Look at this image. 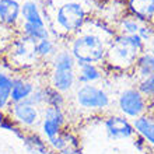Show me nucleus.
<instances>
[{
    "mask_svg": "<svg viewBox=\"0 0 154 154\" xmlns=\"http://www.w3.org/2000/svg\"><path fill=\"white\" fill-rule=\"evenodd\" d=\"M119 108L123 114L130 118L142 116L144 108H146L143 94L139 90H125L119 97Z\"/></svg>",
    "mask_w": 154,
    "mask_h": 154,
    "instance_id": "obj_8",
    "label": "nucleus"
},
{
    "mask_svg": "<svg viewBox=\"0 0 154 154\" xmlns=\"http://www.w3.org/2000/svg\"><path fill=\"white\" fill-rule=\"evenodd\" d=\"M13 115L16 118V121H18L20 123L27 126H32L38 121V109L34 105H31V104L25 101L14 104Z\"/></svg>",
    "mask_w": 154,
    "mask_h": 154,
    "instance_id": "obj_12",
    "label": "nucleus"
},
{
    "mask_svg": "<svg viewBox=\"0 0 154 154\" xmlns=\"http://www.w3.org/2000/svg\"><path fill=\"white\" fill-rule=\"evenodd\" d=\"M121 28H122V32H123L122 35H134V34H137L140 27H139V24L134 20H125L122 21Z\"/></svg>",
    "mask_w": 154,
    "mask_h": 154,
    "instance_id": "obj_20",
    "label": "nucleus"
},
{
    "mask_svg": "<svg viewBox=\"0 0 154 154\" xmlns=\"http://www.w3.org/2000/svg\"><path fill=\"white\" fill-rule=\"evenodd\" d=\"M106 42L101 37V34L94 31L81 32L76 39L73 41L72 46V55L74 60L79 63H97L101 62L106 56Z\"/></svg>",
    "mask_w": 154,
    "mask_h": 154,
    "instance_id": "obj_2",
    "label": "nucleus"
},
{
    "mask_svg": "<svg viewBox=\"0 0 154 154\" xmlns=\"http://www.w3.org/2000/svg\"><path fill=\"white\" fill-rule=\"evenodd\" d=\"M106 132L112 139H128L134 133L133 126L121 116H111L105 122Z\"/></svg>",
    "mask_w": 154,
    "mask_h": 154,
    "instance_id": "obj_10",
    "label": "nucleus"
},
{
    "mask_svg": "<svg viewBox=\"0 0 154 154\" xmlns=\"http://www.w3.org/2000/svg\"><path fill=\"white\" fill-rule=\"evenodd\" d=\"M139 91L142 94H144V95H154V74L144 79V81L140 84Z\"/></svg>",
    "mask_w": 154,
    "mask_h": 154,
    "instance_id": "obj_21",
    "label": "nucleus"
},
{
    "mask_svg": "<svg viewBox=\"0 0 154 154\" xmlns=\"http://www.w3.org/2000/svg\"><path fill=\"white\" fill-rule=\"evenodd\" d=\"M102 77L101 72L95 65L91 63H79V81L83 84H90L100 80Z\"/></svg>",
    "mask_w": 154,
    "mask_h": 154,
    "instance_id": "obj_16",
    "label": "nucleus"
},
{
    "mask_svg": "<svg viewBox=\"0 0 154 154\" xmlns=\"http://www.w3.org/2000/svg\"><path fill=\"white\" fill-rule=\"evenodd\" d=\"M133 129L140 133L149 143L154 144V119L149 116H139L133 122Z\"/></svg>",
    "mask_w": 154,
    "mask_h": 154,
    "instance_id": "obj_14",
    "label": "nucleus"
},
{
    "mask_svg": "<svg viewBox=\"0 0 154 154\" xmlns=\"http://www.w3.org/2000/svg\"><path fill=\"white\" fill-rule=\"evenodd\" d=\"M2 123H3V115H2V112H0V126H2Z\"/></svg>",
    "mask_w": 154,
    "mask_h": 154,
    "instance_id": "obj_23",
    "label": "nucleus"
},
{
    "mask_svg": "<svg viewBox=\"0 0 154 154\" xmlns=\"http://www.w3.org/2000/svg\"><path fill=\"white\" fill-rule=\"evenodd\" d=\"M11 60L18 65H31L38 57L37 55V41L31 38L23 37L17 38L11 44V52H10Z\"/></svg>",
    "mask_w": 154,
    "mask_h": 154,
    "instance_id": "obj_7",
    "label": "nucleus"
},
{
    "mask_svg": "<svg viewBox=\"0 0 154 154\" xmlns=\"http://www.w3.org/2000/svg\"><path fill=\"white\" fill-rule=\"evenodd\" d=\"M49 143L53 146L55 150H59V151H63L66 147H67V140H66L63 136H60V134H57V136H55L53 139H51Z\"/></svg>",
    "mask_w": 154,
    "mask_h": 154,
    "instance_id": "obj_22",
    "label": "nucleus"
},
{
    "mask_svg": "<svg viewBox=\"0 0 154 154\" xmlns=\"http://www.w3.org/2000/svg\"><path fill=\"white\" fill-rule=\"evenodd\" d=\"M137 72L144 79L154 74V55L153 53H144L137 57Z\"/></svg>",
    "mask_w": 154,
    "mask_h": 154,
    "instance_id": "obj_17",
    "label": "nucleus"
},
{
    "mask_svg": "<svg viewBox=\"0 0 154 154\" xmlns=\"http://www.w3.org/2000/svg\"><path fill=\"white\" fill-rule=\"evenodd\" d=\"M21 4L18 0H0V24L16 25L20 21Z\"/></svg>",
    "mask_w": 154,
    "mask_h": 154,
    "instance_id": "obj_11",
    "label": "nucleus"
},
{
    "mask_svg": "<svg viewBox=\"0 0 154 154\" xmlns=\"http://www.w3.org/2000/svg\"><path fill=\"white\" fill-rule=\"evenodd\" d=\"M0 48H2V39H0Z\"/></svg>",
    "mask_w": 154,
    "mask_h": 154,
    "instance_id": "obj_24",
    "label": "nucleus"
},
{
    "mask_svg": "<svg viewBox=\"0 0 154 154\" xmlns=\"http://www.w3.org/2000/svg\"><path fill=\"white\" fill-rule=\"evenodd\" d=\"M74 57L72 53L59 52L53 59V72H52V85L56 91L65 93L69 91L74 84Z\"/></svg>",
    "mask_w": 154,
    "mask_h": 154,
    "instance_id": "obj_4",
    "label": "nucleus"
},
{
    "mask_svg": "<svg viewBox=\"0 0 154 154\" xmlns=\"http://www.w3.org/2000/svg\"><path fill=\"white\" fill-rule=\"evenodd\" d=\"M65 122V116L62 114L60 106H52L49 105L45 111V118H44V133L48 136V139H53L55 136L59 134L60 126Z\"/></svg>",
    "mask_w": 154,
    "mask_h": 154,
    "instance_id": "obj_9",
    "label": "nucleus"
},
{
    "mask_svg": "<svg viewBox=\"0 0 154 154\" xmlns=\"http://www.w3.org/2000/svg\"><path fill=\"white\" fill-rule=\"evenodd\" d=\"M32 93H34V85L31 84V83L23 80V79H16V80H13L10 100H11L14 104L27 101V100L31 97Z\"/></svg>",
    "mask_w": 154,
    "mask_h": 154,
    "instance_id": "obj_13",
    "label": "nucleus"
},
{
    "mask_svg": "<svg viewBox=\"0 0 154 154\" xmlns=\"http://www.w3.org/2000/svg\"><path fill=\"white\" fill-rule=\"evenodd\" d=\"M143 51V41L137 34L134 35H121L116 37L108 51L106 57L112 66L129 67L136 63L139 55Z\"/></svg>",
    "mask_w": 154,
    "mask_h": 154,
    "instance_id": "obj_3",
    "label": "nucleus"
},
{
    "mask_svg": "<svg viewBox=\"0 0 154 154\" xmlns=\"http://www.w3.org/2000/svg\"><path fill=\"white\" fill-rule=\"evenodd\" d=\"M85 17L87 11L84 4L79 0H65L57 4V7H55L51 23L56 34L72 35L83 28Z\"/></svg>",
    "mask_w": 154,
    "mask_h": 154,
    "instance_id": "obj_1",
    "label": "nucleus"
},
{
    "mask_svg": "<svg viewBox=\"0 0 154 154\" xmlns=\"http://www.w3.org/2000/svg\"><path fill=\"white\" fill-rule=\"evenodd\" d=\"M11 77L3 72H0V109L7 105L8 100H10V94H11Z\"/></svg>",
    "mask_w": 154,
    "mask_h": 154,
    "instance_id": "obj_18",
    "label": "nucleus"
},
{
    "mask_svg": "<svg viewBox=\"0 0 154 154\" xmlns=\"http://www.w3.org/2000/svg\"><path fill=\"white\" fill-rule=\"evenodd\" d=\"M129 7L139 18L147 20L154 14V0H129Z\"/></svg>",
    "mask_w": 154,
    "mask_h": 154,
    "instance_id": "obj_15",
    "label": "nucleus"
},
{
    "mask_svg": "<svg viewBox=\"0 0 154 154\" xmlns=\"http://www.w3.org/2000/svg\"><path fill=\"white\" fill-rule=\"evenodd\" d=\"M53 52H55V44L49 38H45L37 42V55L39 57L51 56L53 55Z\"/></svg>",
    "mask_w": 154,
    "mask_h": 154,
    "instance_id": "obj_19",
    "label": "nucleus"
},
{
    "mask_svg": "<svg viewBox=\"0 0 154 154\" xmlns=\"http://www.w3.org/2000/svg\"><path fill=\"white\" fill-rule=\"evenodd\" d=\"M79 105L87 109H102L109 105V97L105 91L91 84H83L76 94Z\"/></svg>",
    "mask_w": 154,
    "mask_h": 154,
    "instance_id": "obj_6",
    "label": "nucleus"
},
{
    "mask_svg": "<svg viewBox=\"0 0 154 154\" xmlns=\"http://www.w3.org/2000/svg\"><path fill=\"white\" fill-rule=\"evenodd\" d=\"M21 29L23 35L34 41H41L48 38V29L45 27L44 18L41 16L38 6L31 0L24 2L21 6Z\"/></svg>",
    "mask_w": 154,
    "mask_h": 154,
    "instance_id": "obj_5",
    "label": "nucleus"
}]
</instances>
